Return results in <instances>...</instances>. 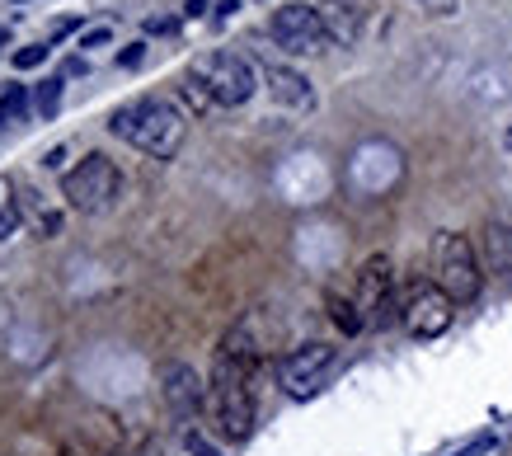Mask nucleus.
<instances>
[{
	"label": "nucleus",
	"mask_w": 512,
	"mask_h": 456,
	"mask_svg": "<svg viewBox=\"0 0 512 456\" xmlns=\"http://www.w3.org/2000/svg\"><path fill=\"white\" fill-rule=\"evenodd\" d=\"M188 80L212 99V109H240V104H249L254 90H259V76H254V66H249L240 52H207V57L193 62Z\"/></svg>",
	"instance_id": "7ed1b4c3"
},
{
	"label": "nucleus",
	"mask_w": 512,
	"mask_h": 456,
	"mask_svg": "<svg viewBox=\"0 0 512 456\" xmlns=\"http://www.w3.org/2000/svg\"><path fill=\"white\" fill-rule=\"evenodd\" d=\"M62 456H76V452H62Z\"/></svg>",
	"instance_id": "b1692460"
},
{
	"label": "nucleus",
	"mask_w": 512,
	"mask_h": 456,
	"mask_svg": "<svg viewBox=\"0 0 512 456\" xmlns=\"http://www.w3.org/2000/svg\"><path fill=\"white\" fill-rule=\"evenodd\" d=\"M484 254H489V268H494L498 278H512V226H489Z\"/></svg>",
	"instance_id": "f8f14e48"
},
{
	"label": "nucleus",
	"mask_w": 512,
	"mask_h": 456,
	"mask_svg": "<svg viewBox=\"0 0 512 456\" xmlns=\"http://www.w3.org/2000/svg\"><path fill=\"white\" fill-rule=\"evenodd\" d=\"M188 452H193V456H221L217 447H207V442H202L198 433H188Z\"/></svg>",
	"instance_id": "aec40b11"
},
{
	"label": "nucleus",
	"mask_w": 512,
	"mask_h": 456,
	"mask_svg": "<svg viewBox=\"0 0 512 456\" xmlns=\"http://www.w3.org/2000/svg\"><path fill=\"white\" fill-rule=\"evenodd\" d=\"M484 452H494V438L484 433V438H475V442H466L461 452H451V456H484Z\"/></svg>",
	"instance_id": "6ab92c4d"
},
{
	"label": "nucleus",
	"mask_w": 512,
	"mask_h": 456,
	"mask_svg": "<svg viewBox=\"0 0 512 456\" xmlns=\"http://www.w3.org/2000/svg\"><path fill=\"white\" fill-rule=\"evenodd\" d=\"M19 118H24V85H10L0 104V123H19Z\"/></svg>",
	"instance_id": "f3484780"
},
{
	"label": "nucleus",
	"mask_w": 512,
	"mask_h": 456,
	"mask_svg": "<svg viewBox=\"0 0 512 456\" xmlns=\"http://www.w3.org/2000/svg\"><path fill=\"white\" fill-rule=\"evenodd\" d=\"M5 43H10V33H5V24H0V48H5Z\"/></svg>",
	"instance_id": "4be33fe9"
},
{
	"label": "nucleus",
	"mask_w": 512,
	"mask_h": 456,
	"mask_svg": "<svg viewBox=\"0 0 512 456\" xmlns=\"http://www.w3.org/2000/svg\"><path fill=\"white\" fill-rule=\"evenodd\" d=\"M47 52H52V48H47V43H33V48H19V52H15V66H19V71H33V66H43V62H47Z\"/></svg>",
	"instance_id": "a211bd4d"
},
{
	"label": "nucleus",
	"mask_w": 512,
	"mask_h": 456,
	"mask_svg": "<svg viewBox=\"0 0 512 456\" xmlns=\"http://www.w3.org/2000/svg\"><path fill=\"white\" fill-rule=\"evenodd\" d=\"M264 80H268V90H273L278 104H287V109H315V90L306 76H296L287 66H268Z\"/></svg>",
	"instance_id": "9b49d317"
},
{
	"label": "nucleus",
	"mask_w": 512,
	"mask_h": 456,
	"mask_svg": "<svg viewBox=\"0 0 512 456\" xmlns=\"http://www.w3.org/2000/svg\"><path fill=\"white\" fill-rule=\"evenodd\" d=\"M33 109L43 113V118H52V113L62 109V80H43L38 95H33Z\"/></svg>",
	"instance_id": "dca6fc26"
},
{
	"label": "nucleus",
	"mask_w": 512,
	"mask_h": 456,
	"mask_svg": "<svg viewBox=\"0 0 512 456\" xmlns=\"http://www.w3.org/2000/svg\"><path fill=\"white\" fill-rule=\"evenodd\" d=\"M19 231V198H15V184L0 174V240H10Z\"/></svg>",
	"instance_id": "2eb2a0df"
},
{
	"label": "nucleus",
	"mask_w": 512,
	"mask_h": 456,
	"mask_svg": "<svg viewBox=\"0 0 512 456\" xmlns=\"http://www.w3.org/2000/svg\"><path fill=\"white\" fill-rule=\"evenodd\" d=\"M109 132L132 142L137 151H146L151 160H174L179 146H184V113L165 104V99H132L109 118Z\"/></svg>",
	"instance_id": "f257e3e1"
},
{
	"label": "nucleus",
	"mask_w": 512,
	"mask_h": 456,
	"mask_svg": "<svg viewBox=\"0 0 512 456\" xmlns=\"http://www.w3.org/2000/svg\"><path fill=\"white\" fill-rule=\"evenodd\" d=\"M357 311L367 325H381L386 330L390 320H400V301H395V268H390L386 254H372L362 273H357Z\"/></svg>",
	"instance_id": "0eeeda50"
},
{
	"label": "nucleus",
	"mask_w": 512,
	"mask_h": 456,
	"mask_svg": "<svg viewBox=\"0 0 512 456\" xmlns=\"http://www.w3.org/2000/svg\"><path fill=\"white\" fill-rule=\"evenodd\" d=\"M160 395H165L174 419H193L202 409V377L188 362H165L160 367Z\"/></svg>",
	"instance_id": "9d476101"
},
{
	"label": "nucleus",
	"mask_w": 512,
	"mask_h": 456,
	"mask_svg": "<svg viewBox=\"0 0 512 456\" xmlns=\"http://www.w3.org/2000/svg\"><path fill=\"white\" fill-rule=\"evenodd\" d=\"M334 367H339V353L329 344H301L278 362V377H282V386H287V395L306 400V395H315L334 377Z\"/></svg>",
	"instance_id": "6e6552de"
},
{
	"label": "nucleus",
	"mask_w": 512,
	"mask_h": 456,
	"mask_svg": "<svg viewBox=\"0 0 512 456\" xmlns=\"http://www.w3.org/2000/svg\"><path fill=\"white\" fill-rule=\"evenodd\" d=\"M329 315H334V325H339L343 334H362V311H357V301H348V297H339V292H329Z\"/></svg>",
	"instance_id": "4468645a"
},
{
	"label": "nucleus",
	"mask_w": 512,
	"mask_h": 456,
	"mask_svg": "<svg viewBox=\"0 0 512 456\" xmlns=\"http://www.w3.org/2000/svg\"><path fill=\"white\" fill-rule=\"evenodd\" d=\"M433 283L447 292L451 301H475L480 297V259H475V245H470L461 231H442L433 240Z\"/></svg>",
	"instance_id": "20e7f679"
},
{
	"label": "nucleus",
	"mask_w": 512,
	"mask_h": 456,
	"mask_svg": "<svg viewBox=\"0 0 512 456\" xmlns=\"http://www.w3.org/2000/svg\"><path fill=\"white\" fill-rule=\"evenodd\" d=\"M207 409L221 438L245 442L254 428V391H249V372L235 358L217 353L212 362V386H207Z\"/></svg>",
	"instance_id": "f03ea898"
},
{
	"label": "nucleus",
	"mask_w": 512,
	"mask_h": 456,
	"mask_svg": "<svg viewBox=\"0 0 512 456\" xmlns=\"http://www.w3.org/2000/svg\"><path fill=\"white\" fill-rule=\"evenodd\" d=\"M508 142H512V127H508Z\"/></svg>",
	"instance_id": "5701e85b"
},
{
	"label": "nucleus",
	"mask_w": 512,
	"mask_h": 456,
	"mask_svg": "<svg viewBox=\"0 0 512 456\" xmlns=\"http://www.w3.org/2000/svg\"><path fill=\"white\" fill-rule=\"evenodd\" d=\"M62 193L66 203L76 207V212H104V207L118 203V193H123V174H118V165H113L109 156H99V151H90V156L80 160L76 170L62 179Z\"/></svg>",
	"instance_id": "39448f33"
},
{
	"label": "nucleus",
	"mask_w": 512,
	"mask_h": 456,
	"mask_svg": "<svg viewBox=\"0 0 512 456\" xmlns=\"http://www.w3.org/2000/svg\"><path fill=\"white\" fill-rule=\"evenodd\" d=\"M99 43H109V33H104V29H94V33H85V38H80V48H99Z\"/></svg>",
	"instance_id": "412c9836"
},
{
	"label": "nucleus",
	"mask_w": 512,
	"mask_h": 456,
	"mask_svg": "<svg viewBox=\"0 0 512 456\" xmlns=\"http://www.w3.org/2000/svg\"><path fill=\"white\" fill-rule=\"evenodd\" d=\"M320 15H325L329 38H339V43H353L357 38V10L353 5H334V10H320Z\"/></svg>",
	"instance_id": "ddd939ff"
},
{
	"label": "nucleus",
	"mask_w": 512,
	"mask_h": 456,
	"mask_svg": "<svg viewBox=\"0 0 512 456\" xmlns=\"http://www.w3.org/2000/svg\"><path fill=\"white\" fill-rule=\"evenodd\" d=\"M268 29H273V38H278V48H287V52H320L329 43L325 15L311 10V5H301V0L273 10V24H268Z\"/></svg>",
	"instance_id": "1a4fd4ad"
},
{
	"label": "nucleus",
	"mask_w": 512,
	"mask_h": 456,
	"mask_svg": "<svg viewBox=\"0 0 512 456\" xmlns=\"http://www.w3.org/2000/svg\"><path fill=\"white\" fill-rule=\"evenodd\" d=\"M451 311H456V301H451L437 283H428V278H414L400 297V320L414 339H437V334H447Z\"/></svg>",
	"instance_id": "423d86ee"
}]
</instances>
